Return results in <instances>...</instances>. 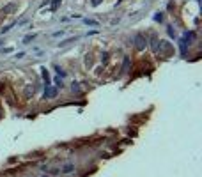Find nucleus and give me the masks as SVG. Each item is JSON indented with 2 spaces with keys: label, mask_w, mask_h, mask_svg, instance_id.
<instances>
[{
  "label": "nucleus",
  "mask_w": 202,
  "mask_h": 177,
  "mask_svg": "<svg viewBox=\"0 0 202 177\" xmlns=\"http://www.w3.org/2000/svg\"><path fill=\"white\" fill-rule=\"evenodd\" d=\"M11 29H13V25H7V27H4V29H2V34H7Z\"/></svg>",
  "instance_id": "ddd939ff"
},
{
  "label": "nucleus",
  "mask_w": 202,
  "mask_h": 177,
  "mask_svg": "<svg viewBox=\"0 0 202 177\" xmlns=\"http://www.w3.org/2000/svg\"><path fill=\"white\" fill-rule=\"evenodd\" d=\"M135 43H137V48H138V50H144V48L147 46V41H145V37H144L142 34L135 36Z\"/></svg>",
  "instance_id": "f257e3e1"
},
{
  "label": "nucleus",
  "mask_w": 202,
  "mask_h": 177,
  "mask_svg": "<svg viewBox=\"0 0 202 177\" xmlns=\"http://www.w3.org/2000/svg\"><path fill=\"white\" fill-rule=\"evenodd\" d=\"M41 177H52V175H48V174H44V175H41Z\"/></svg>",
  "instance_id": "6ab92c4d"
},
{
  "label": "nucleus",
  "mask_w": 202,
  "mask_h": 177,
  "mask_svg": "<svg viewBox=\"0 0 202 177\" xmlns=\"http://www.w3.org/2000/svg\"><path fill=\"white\" fill-rule=\"evenodd\" d=\"M75 39H76V37H69V39H66V41H62V43H59V48H60V46H66V44H69V43H73Z\"/></svg>",
  "instance_id": "6e6552de"
},
{
  "label": "nucleus",
  "mask_w": 202,
  "mask_h": 177,
  "mask_svg": "<svg viewBox=\"0 0 202 177\" xmlns=\"http://www.w3.org/2000/svg\"><path fill=\"white\" fill-rule=\"evenodd\" d=\"M41 71H43V80H44V83H46V87H48V85H50V75H48V69H46V68H43Z\"/></svg>",
  "instance_id": "20e7f679"
},
{
  "label": "nucleus",
  "mask_w": 202,
  "mask_h": 177,
  "mask_svg": "<svg viewBox=\"0 0 202 177\" xmlns=\"http://www.w3.org/2000/svg\"><path fill=\"white\" fill-rule=\"evenodd\" d=\"M128 69H129V57H124V60H122V73H128Z\"/></svg>",
  "instance_id": "39448f33"
},
{
  "label": "nucleus",
  "mask_w": 202,
  "mask_h": 177,
  "mask_svg": "<svg viewBox=\"0 0 202 177\" xmlns=\"http://www.w3.org/2000/svg\"><path fill=\"white\" fill-rule=\"evenodd\" d=\"M60 2H62V0H50V4H52V7H53V9H55Z\"/></svg>",
  "instance_id": "9b49d317"
},
{
  "label": "nucleus",
  "mask_w": 202,
  "mask_h": 177,
  "mask_svg": "<svg viewBox=\"0 0 202 177\" xmlns=\"http://www.w3.org/2000/svg\"><path fill=\"white\" fill-rule=\"evenodd\" d=\"M98 4H101V0H92V6H98Z\"/></svg>",
  "instance_id": "a211bd4d"
},
{
  "label": "nucleus",
  "mask_w": 202,
  "mask_h": 177,
  "mask_svg": "<svg viewBox=\"0 0 202 177\" xmlns=\"http://www.w3.org/2000/svg\"><path fill=\"white\" fill-rule=\"evenodd\" d=\"M55 96H57V87H55V88H52V85H48L46 88H44V96H43L44 99H48V98H55Z\"/></svg>",
  "instance_id": "f03ea898"
},
{
  "label": "nucleus",
  "mask_w": 202,
  "mask_h": 177,
  "mask_svg": "<svg viewBox=\"0 0 202 177\" xmlns=\"http://www.w3.org/2000/svg\"><path fill=\"white\" fill-rule=\"evenodd\" d=\"M154 20H156V21H161V20H163V16H161V13H156V16H154Z\"/></svg>",
  "instance_id": "4468645a"
},
{
  "label": "nucleus",
  "mask_w": 202,
  "mask_h": 177,
  "mask_svg": "<svg viewBox=\"0 0 202 177\" xmlns=\"http://www.w3.org/2000/svg\"><path fill=\"white\" fill-rule=\"evenodd\" d=\"M101 60H105V62H106V60H108V53H106V52H105V53H103V55H101Z\"/></svg>",
  "instance_id": "f3484780"
},
{
  "label": "nucleus",
  "mask_w": 202,
  "mask_h": 177,
  "mask_svg": "<svg viewBox=\"0 0 202 177\" xmlns=\"http://www.w3.org/2000/svg\"><path fill=\"white\" fill-rule=\"evenodd\" d=\"M55 71H57V75H59V76H62V78L66 76V71H62V69L59 68V66H55Z\"/></svg>",
  "instance_id": "1a4fd4ad"
},
{
  "label": "nucleus",
  "mask_w": 202,
  "mask_h": 177,
  "mask_svg": "<svg viewBox=\"0 0 202 177\" xmlns=\"http://www.w3.org/2000/svg\"><path fill=\"white\" fill-rule=\"evenodd\" d=\"M71 91H73V92H80V87H78V83H76V82H73V85H71Z\"/></svg>",
  "instance_id": "9d476101"
},
{
  "label": "nucleus",
  "mask_w": 202,
  "mask_h": 177,
  "mask_svg": "<svg viewBox=\"0 0 202 177\" xmlns=\"http://www.w3.org/2000/svg\"><path fill=\"white\" fill-rule=\"evenodd\" d=\"M14 57H16V59H23V57H25V53H23V52H20V53H16Z\"/></svg>",
  "instance_id": "dca6fc26"
},
{
  "label": "nucleus",
  "mask_w": 202,
  "mask_h": 177,
  "mask_svg": "<svg viewBox=\"0 0 202 177\" xmlns=\"http://www.w3.org/2000/svg\"><path fill=\"white\" fill-rule=\"evenodd\" d=\"M34 37H36V34H27V36L23 37V44H29V43H30Z\"/></svg>",
  "instance_id": "0eeeda50"
},
{
  "label": "nucleus",
  "mask_w": 202,
  "mask_h": 177,
  "mask_svg": "<svg viewBox=\"0 0 202 177\" xmlns=\"http://www.w3.org/2000/svg\"><path fill=\"white\" fill-rule=\"evenodd\" d=\"M83 23H85V25H91V27H98V25H99L96 20H89V18H85V20H83Z\"/></svg>",
  "instance_id": "423d86ee"
},
{
  "label": "nucleus",
  "mask_w": 202,
  "mask_h": 177,
  "mask_svg": "<svg viewBox=\"0 0 202 177\" xmlns=\"http://www.w3.org/2000/svg\"><path fill=\"white\" fill-rule=\"evenodd\" d=\"M55 87H57V88H62V80H60V78H55Z\"/></svg>",
  "instance_id": "f8f14e48"
},
{
  "label": "nucleus",
  "mask_w": 202,
  "mask_h": 177,
  "mask_svg": "<svg viewBox=\"0 0 202 177\" xmlns=\"http://www.w3.org/2000/svg\"><path fill=\"white\" fill-rule=\"evenodd\" d=\"M73 170H75V165H73V163H67V165H64V167L60 168V174L67 175V174H71Z\"/></svg>",
  "instance_id": "7ed1b4c3"
},
{
  "label": "nucleus",
  "mask_w": 202,
  "mask_h": 177,
  "mask_svg": "<svg viewBox=\"0 0 202 177\" xmlns=\"http://www.w3.org/2000/svg\"><path fill=\"white\" fill-rule=\"evenodd\" d=\"M2 44H4V41H0V46H2Z\"/></svg>",
  "instance_id": "aec40b11"
},
{
  "label": "nucleus",
  "mask_w": 202,
  "mask_h": 177,
  "mask_svg": "<svg viewBox=\"0 0 202 177\" xmlns=\"http://www.w3.org/2000/svg\"><path fill=\"white\" fill-rule=\"evenodd\" d=\"M59 36H64V30H59V32H53V37H59Z\"/></svg>",
  "instance_id": "2eb2a0df"
}]
</instances>
